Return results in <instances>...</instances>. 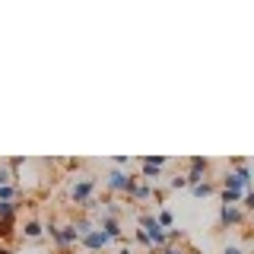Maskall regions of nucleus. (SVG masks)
Wrapping results in <instances>:
<instances>
[{
    "instance_id": "nucleus-15",
    "label": "nucleus",
    "mask_w": 254,
    "mask_h": 254,
    "mask_svg": "<svg viewBox=\"0 0 254 254\" xmlns=\"http://www.w3.org/2000/svg\"><path fill=\"white\" fill-rule=\"evenodd\" d=\"M0 254H10V251H6V248H0Z\"/></svg>"
},
{
    "instance_id": "nucleus-11",
    "label": "nucleus",
    "mask_w": 254,
    "mask_h": 254,
    "mask_svg": "<svg viewBox=\"0 0 254 254\" xmlns=\"http://www.w3.org/2000/svg\"><path fill=\"white\" fill-rule=\"evenodd\" d=\"M188 185V175H181V178H172V188H185Z\"/></svg>"
},
{
    "instance_id": "nucleus-1",
    "label": "nucleus",
    "mask_w": 254,
    "mask_h": 254,
    "mask_svg": "<svg viewBox=\"0 0 254 254\" xmlns=\"http://www.w3.org/2000/svg\"><path fill=\"white\" fill-rule=\"evenodd\" d=\"M206 169H210V162H206V159H200V156H194V159H190V172H188V185H190V188H194V185H203Z\"/></svg>"
},
{
    "instance_id": "nucleus-12",
    "label": "nucleus",
    "mask_w": 254,
    "mask_h": 254,
    "mask_svg": "<svg viewBox=\"0 0 254 254\" xmlns=\"http://www.w3.org/2000/svg\"><path fill=\"white\" fill-rule=\"evenodd\" d=\"M10 197H13V190H10V188H0V200H10Z\"/></svg>"
},
{
    "instance_id": "nucleus-10",
    "label": "nucleus",
    "mask_w": 254,
    "mask_h": 254,
    "mask_svg": "<svg viewBox=\"0 0 254 254\" xmlns=\"http://www.w3.org/2000/svg\"><path fill=\"white\" fill-rule=\"evenodd\" d=\"M245 210H251V213H254V194H251V190L245 194Z\"/></svg>"
},
{
    "instance_id": "nucleus-16",
    "label": "nucleus",
    "mask_w": 254,
    "mask_h": 254,
    "mask_svg": "<svg viewBox=\"0 0 254 254\" xmlns=\"http://www.w3.org/2000/svg\"><path fill=\"white\" fill-rule=\"evenodd\" d=\"M121 254H130V251H121Z\"/></svg>"
},
{
    "instance_id": "nucleus-14",
    "label": "nucleus",
    "mask_w": 254,
    "mask_h": 254,
    "mask_svg": "<svg viewBox=\"0 0 254 254\" xmlns=\"http://www.w3.org/2000/svg\"><path fill=\"white\" fill-rule=\"evenodd\" d=\"M162 254H181V251H178V248H165Z\"/></svg>"
},
{
    "instance_id": "nucleus-4",
    "label": "nucleus",
    "mask_w": 254,
    "mask_h": 254,
    "mask_svg": "<svg viewBox=\"0 0 254 254\" xmlns=\"http://www.w3.org/2000/svg\"><path fill=\"white\" fill-rule=\"evenodd\" d=\"M219 219H222V226H238V222H242V210H238V206H222Z\"/></svg>"
},
{
    "instance_id": "nucleus-13",
    "label": "nucleus",
    "mask_w": 254,
    "mask_h": 254,
    "mask_svg": "<svg viewBox=\"0 0 254 254\" xmlns=\"http://www.w3.org/2000/svg\"><path fill=\"white\" fill-rule=\"evenodd\" d=\"M226 254H245L242 248H226Z\"/></svg>"
},
{
    "instance_id": "nucleus-8",
    "label": "nucleus",
    "mask_w": 254,
    "mask_h": 254,
    "mask_svg": "<svg viewBox=\"0 0 254 254\" xmlns=\"http://www.w3.org/2000/svg\"><path fill=\"white\" fill-rule=\"evenodd\" d=\"M0 235H13V219H0Z\"/></svg>"
},
{
    "instance_id": "nucleus-3",
    "label": "nucleus",
    "mask_w": 254,
    "mask_h": 254,
    "mask_svg": "<svg viewBox=\"0 0 254 254\" xmlns=\"http://www.w3.org/2000/svg\"><path fill=\"white\" fill-rule=\"evenodd\" d=\"M83 245H86L89 251H99V248H105V245H108V235L102 232V229H92V232L83 238Z\"/></svg>"
},
{
    "instance_id": "nucleus-6",
    "label": "nucleus",
    "mask_w": 254,
    "mask_h": 254,
    "mask_svg": "<svg viewBox=\"0 0 254 254\" xmlns=\"http://www.w3.org/2000/svg\"><path fill=\"white\" fill-rule=\"evenodd\" d=\"M22 232H26L29 238H38V235H42V226H38V222H35V219H29V222H26V226H22Z\"/></svg>"
},
{
    "instance_id": "nucleus-5",
    "label": "nucleus",
    "mask_w": 254,
    "mask_h": 254,
    "mask_svg": "<svg viewBox=\"0 0 254 254\" xmlns=\"http://www.w3.org/2000/svg\"><path fill=\"white\" fill-rule=\"evenodd\" d=\"M89 194H92V181H79L73 188V200L76 203H89Z\"/></svg>"
},
{
    "instance_id": "nucleus-17",
    "label": "nucleus",
    "mask_w": 254,
    "mask_h": 254,
    "mask_svg": "<svg viewBox=\"0 0 254 254\" xmlns=\"http://www.w3.org/2000/svg\"><path fill=\"white\" fill-rule=\"evenodd\" d=\"M251 194H254V188H251Z\"/></svg>"
},
{
    "instance_id": "nucleus-2",
    "label": "nucleus",
    "mask_w": 254,
    "mask_h": 254,
    "mask_svg": "<svg viewBox=\"0 0 254 254\" xmlns=\"http://www.w3.org/2000/svg\"><path fill=\"white\" fill-rule=\"evenodd\" d=\"M108 188L111 190H127V194H133V175H124V172H111L108 175Z\"/></svg>"
},
{
    "instance_id": "nucleus-9",
    "label": "nucleus",
    "mask_w": 254,
    "mask_h": 254,
    "mask_svg": "<svg viewBox=\"0 0 254 254\" xmlns=\"http://www.w3.org/2000/svg\"><path fill=\"white\" fill-rule=\"evenodd\" d=\"M159 226H165V229L172 226V213H169V210H162V213H159Z\"/></svg>"
},
{
    "instance_id": "nucleus-7",
    "label": "nucleus",
    "mask_w": 254,
    "mask_h": 254,
    "mask_svg": "<svg viewBox=\"0 0 254 254\" xmlns=\"http://www.w3.org/2000/svg\"><path fill=\"white\" fill-rule=\"evenodd\" d=\"M190 190H194V197H210L213 194V185H206V181H203V185H194Z\"/></svg>"
}]
</instances>
